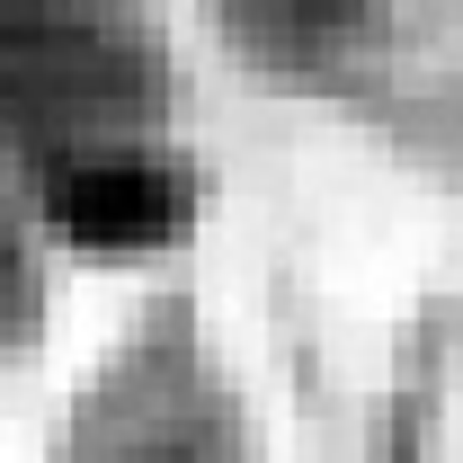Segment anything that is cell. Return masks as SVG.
<instances>
[{
	"label": "cell",
	"mask_w": 463,
	"mask_h": 463,
	"mask_svg": "<svg viewBox=\"0 0 463 463\" xmlns=\"http://www.w3.org/2000/svg\"><path fill=\"white\" fill-rule=\"evenodd\" d=\"M170 62L152 27L116 0H9L0 9V108L27 143V170L54 178L99 152L161 143Z\"/></svg>",
	"instance_id": "6da1fadb"
},
{
	"label": "cell",
	"mask_w": 463,
	"mask_h": 463,
	"mask_svg": "<svg viewBox=\"0 0 463 463\" xmlns=\"http://www.w3.org/2000/svg\"><path fill=\"white\" fill-rule=\"evenodd\" d=\"M45 187V223L99 259H134V250H161L178 241L187 205H196V178L170 143H134V152H99V161H71V170L36 178Z\"/></svg>",
	"instance_id": "7a4b0ae2"
},
{
	"label": "cell",
	"mask_w": 463,
	"mask_h": 463,
	"mask_svg": "<svg viewBox=\"0 0 463 463\" xmlns=\"http://www.w3.org/2000/svg\"><path fill=\"white\" fill-rule=\"evenodd\" d=\"M9 286H27V268H18V241H9V214H0V303H9Z\"/></svg>",
	"instance_id": "3957f363"
}]
</instances>
